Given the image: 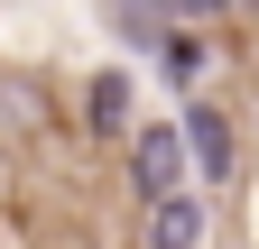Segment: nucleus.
I'll return each instance as SVG.
<instances>
[{"label": "nucleus", "mask_w": 259, "mask_h": 249, "mask_svg": "<svg viewBox=\"0 0 259 249\" xmlns=\"http://www.w3.org/2000/svg\"><path fill=\"white\" fill-rule=\"evenodd\" d=\"M185 166H194V139H185V120H148L139 139H130V184L157 203V194H176L185 184Z\"/></svg>", "instance_id": "1"}, {"label": "nucleus", "mask_w": 259, "mask_h": 249, "mask_svg": "<svg viewBox=\"0 0 259 249\" xmlns=\"http://www.w3.org/2000/svg\"><path fill=\"white\" fill-rule=\"evenodd\" d=\"M176 120H185V139H194V175H213V184L241 175V139H232V120H222L213 102H185Z\"/></svg>", "instance_id": "2"}, {"label": "nucleus", "mask_w": 259, "mask_h": 249, "mask_svg": "<svg viewBox=\"0 0 259 249\" xmlns=\"http://www.w3.org/2000/svg\"><path fill=\"white\" fill-rule=\"evenodd\" d=\"M139 249H204V203H194V194H157Z\"/></svg>", "instance_id": "3"}, {"label": "nucleus", "mask_w": 259, "mask_h": 249, "mask_svg": "<svg viewBox=\"0 0 259 249\" xmlns=\"http://www.w3.org/2000/svg\"><path fill=\"white\" fill-rule=\"evenodd\" d=\"M83 120H93L102 139H120V130H130V74H93V83H83Z\"/></svg>", "instance_id": "4"}, {"label": "nucleus", "mask_w": 259, "mask_h": 249, "mask_svg": "<svg viewBox=\"0 0 259 249\" xmlns=\"http://www.w3.org/2000/svg\"><path fill=\"white\" fill-rule=\"evenodd\" d=\"M157 10H176V19H213L222 0H157Z\"/></svg>", "instance_id": "5"}]
</instances>
